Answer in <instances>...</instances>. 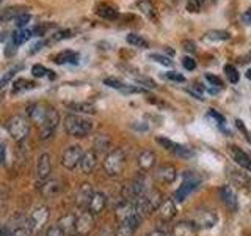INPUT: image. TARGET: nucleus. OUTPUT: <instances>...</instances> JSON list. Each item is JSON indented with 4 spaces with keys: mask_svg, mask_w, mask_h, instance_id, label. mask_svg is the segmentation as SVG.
Masks as SVG:
<instances>
[{
    "mask_svg": "<svg viewBox=\"0 0 251 236\" xmlns=\"http://www.w3.org/2000/svg\"><path fill=\"white\" fill-rule=\"evenodd\" d=\"M160 203H162V194L152 189V191L145 192V195H141L135 202V208L141 217H146V216H151L154 211L159 209Z\"/></svg>",
    "mask_w": 251,
    "mask_h": 236,
    "instance_id": "nucleus-1",
    "label": "nucleus"
},
{
    "mask_svg": "<svg viewBox=\"0 0 251 236\" xmlns=\"http://www.w3.org/2000/svg\"><path fill=\"white\" fill-rule=\"evenodd\" d=\"M65 129L73 137H86L93 131V123L83 117L71 114L65 118Z\"/></svg>",
    "mask_w": 251,
    "mask_h": 236,
    "instance_id": "nucleus-2",
    "label": "nucleus"
},
{
    "mask_svg": "<svg viewBox=\"0 0 251 236\" xmlns=\"http://www.w3.org/2000/svg\"><path fill=\"white\" fill-rule=\"evenodd\" d=\"M126 167V153L123 148H115L110 153H107L104 161V170L108 177L121 175Z\"/></svg>",
    "mask_w": 251,
    "mask_h": 236,
    "instance_id": "nucleus-3",
    "label": "nucleus"
},
{
    "mask_svg": "<svg viewBox=\"0 0 251 236\" xmlns=\"http://www.w3.org/2000/svg\"><path fill=\"white\" fill-rule=\"evenodd\" d=\"M6 131L16 140H24L28 134V121L21 115H14L6 121Z\"/></svg>",
    "mask_w": 251,
    "mask_h": 236,
    "instance_id": "nucleus-4",
    "label": "nucleus"
},
{
    "mask_svg": "<svg viewBox=\"0 0 251 236\" xmlns=\"http://www.w3.org/2000/svg\"><path fill=\"white\" fill-rule=\"evenodd\" d=\"M60 121V117L57 114V110L49 107V110H47V115H46V120L44 123L39 126V139L41 140H47L52 137V134L55 131V128H57V124Z\"/></svg>",
    "mask_w": 251,
    "mask_h": 236,
    "instance_id": "nucleus-5",
    "label": "nucleus"
},
{
    "mask_svg": "<svg viewBox=\"0 0 251 236\" xmlns=\"http://www.w3.org/2000/svg\"><path fill=\"white\" fill-rule=\"evenodd\" d=\"M83 156V149L80 145H73L65 149V153L61 156V164L63 167L68 170H74L78 164H80V159Z\"/></svg>",
    "mask_w": 251,
    "mask_h": 236,
    "instance_id": "nucleus-6",
    "label": "nucleus"
},
{
    "mask_svg": "<svg viewBox=\"0 0 251 236\" xmlns=\"http://www.w3.org/2000/svg\"><path fill=\"white\" fill-rule=\"evenodd\" d=\"M47 220H49V208L46 206H39L36 208L33 212L30 214L27 224H28V230L35 232V230H41V228L47 224Z\"/></svg>",
    "mask_w": 251,
    "mask_h": 236,
    "instance_id": "nucleus-7",
    "label": "nucleus"
},
{
    "mask_svg": "<svg viewBox=\"0 0 251 236\" xmlns=\"http://www.w3.org/2000/svg\"><path fill=\"white\" fill-rule=\"evenodd\" d=\"M94 228V214L90 211H82L80 214L75 217V233L78 236L90 235Z\"/></svg>",
    "mask_w": 251,
    "mask_h": 236,
    "instance_id": "nucleus-8",
    "label": "nucleus"
},
{
    "mask_svg": "<svg viewBox=\"0 0 251 236\" xmlns=\"http://www.w3.org/2000/svg\"><path fill=\"white\" fill-rule=\"evenodd\" d=\"M155 140H157V144L162 145L165 149H167V151L175 153L179 157H184V159H187V157L193 156V151L190 148H187L184 145H179V144H176V142H173V140H170L167 137H157Z\"/></svg>",
    "mask_w": 251,
    "mask_h": 236,
    "instance_id": "nucleus-9",
    "label": "nucleus"
},
{
    "mask_svg": "<svg viewBox=\"0 0 251 236\" xmlns=\"http://www.w3.org/2000/svg\"><path fill=\"white\" fill-rule=\"evenodd\" d=\"M196 228H212L217 224V214L212 209H198L193 216Z\"/></svg>",
    "mask_w": 251,
    "mask_h": 236,
    "instance_id": "nucleus-10",
    "label": "nucleus"
},
{
    "mask_svg": "<svg viewBox=\"0 0 251 236\" xmlns=\"http://www.w3.org/2000/svg\"><path fill=\"white\" fill-rule=\"evenodd\" d=\"M137 214V208H135V203L132 202H121L120 205L116 206V211H115V216H116V220L118 224H126L130 217H133Z\"/></svg>",
    "mask_w": 251,
    "mask_h": 236,
    "instance_id": "nucleus-11",
    "label": "nucleus"
},
{
    "mask_svg": "<svg viewBox=\"0 0 251 236\" xmlns=\"http://www.w3.org/2000/svg\"><path fill=\"white\" fill-rule=\"evenodd\" d=\"M176 202L171 200V199H165L162 200L159 209H157V212H159V217L162 222H170V220L176 216Z\"/></svg>",
    "mask_w": 251,
    "mask_h": 236,
    "instance_id": "nucleus-12",
    "label": "nucleus"
},
{
    "mask_svg": "<svg viewBox=\"0 0 251 236\" xmlns=\"http://www.w3.org/2000/svg\"><path fill=\"white\" fill-rule=\"evenodd\" d=\"M50 172H52V164H50V156L44 153L38 157V164H36V177L46 181L47 178L50 177Z\"/></svg>",
    "mask_w": 251,
    "mask_h": 236,
    "instance_id": "nucleus-13",
    "label": "nucleus"
},
{
    "mask_svg": "<svg viewBox=\"0 0 251 236\" xmlns=\"http://www.w3.org/2000/svg\"><path fill=\"white\" fill-rule=\"evenodd\" d=\"M47 110H49V107H47L46 104H41V102H36V104H31L27 112H28V117L30 120L36 123L38 126H41L46 120V115H47Z\"/></svg>",
    "mask_w": 251,
    "mask_h": 236,
    "instance_id": "nucleus-14",
    "label": "nucleus"
},
{
    "mask_svg": "<svg viewBox=\"0 0 251 236\" xmlns=\"http://www.w3.org/2000/svg\"><path fill=\"white\" fill-rule=\"evenodd\" d=\"M93 195H94V191H93V186L90 183H83L80 187H78V191H77V205L80 208H88L90 206V202L93 199Z\"/></svg>",
    "mask_w": 251,
    "mask_h": 236,
    "instance_id": "nucleus-15",
    "label": "nucleus"
},
{
    "mask_svg": "<svg viewBox=\"0 0 251 236\" xmlns=\"http://www.w3.org/2000/svg\"><path fill=\"white\" fill-rule=\"evenodd\" d=\"M157 179L160 181V183L163 184H170L173 183V181L176 179L177 177V170L175 165H171V164H163L159 167V170H157Z\"/></svg>",
    "mask_w": 251,
    "mask_h": 236,
    "instance_id": "nucleus-16",
    "label": "nucleus"
},
{
    "mask_svg": "<svg viewBox=\"0 0 251 236\" xmlns=\"http://www.w3.org/2000/svg\"><path fill=\"white\" fill-rule=\"evenodd\" d=\"M196 225L193 222H188V220H182V222H177L173 225L171 228V236H196Z\"/></svg>",
    "mask_w": 251,
    "mask_h": 236,
    "instance_id": "nucleus-17",
    "label": "nucleus"
},
{
    "mask_svg": "<svg viewBox=\"0 0 251 236\" xmlns=\"http://www.w3.org/2000/svg\"><path fill=\"white\" fill-rule=\"evenodd\" d=\"M229 153L232 156V159L235 164H239L240 167H243L245 170L251 172V156L247 154L245 151H242L239 147H231L229 148Z\"/></svg>",
    "mask_w": 251,
    "mask_h": 236,
    "instance_id": "nucleus-18",
    "label": "nucleus"
},
{
    "mask_svg": "<svg viewBox=\"0 0 251 236\" xmlns=\"http://www.w3.org/2000/svg\"><path fill=\"white\" fill-rule=\"evenodd\" d=\"M227 177H229L231 183L235 186V187H240V189H248L251 186V178L247 175V173H243L240 170H229L227 173Z\"/></svg>",
    "mask_w": 251,
    "mask_h": 236,
    "instance_id": "nucleus-19",
    "label": "nucleus"
},
{
    "mask_svg": "<svg viewBox=\"0 0 251 236\" xmlns=\"http://www.w3.org/2000/svg\"><path fill=\"white\" fill-rule=\"evenodd\" d=\"M107 206V197L105 194L102 192H94L93 199L90 202V206H88V211L91 212V214H100L102 211H104V208Z\"/></svg>",
    "mask_w": 251,
    "mask_h": 236,
    "instance_id": "nucleus-20",
    "label": "nucleus"
},
{
    "mask_svg": "<svg viewBox=\"0 0 251 236\" xmlns=\"http://www.w3.org/2000/svg\"><path fill=\"white\" fill-rule=\"evenodd\" d=\"M96 164H98V154L91 149V151L83 153L80 164H78V165H80V170L85 173V175H88V173H91L94 170Z\"/></svg>",
    "mask_w": 251,
    "mask_h": 236,
    "instance_id": "nucleus-21",
    "label": "nucleus"
},
{
    "mask_svg": "<svg viewBox=\"0 0 251 236\" xmlns=\"http://www.w3.org/2000/svg\"><path fill=\"white\" fill-rule=\"evenodd\" d=\"M220 197H222V200L225 202L227 209L231 211L237 209V197H235V192L231 186H223L222 191H220Z\"/></svg>",
    "mask_w": 251,
    "mask_h": 236,
    "instance_id": "nucleus-22",
    "label": "nucleus"
},
{
    "mask_svg": "<svg viewBox=\"0 0 251 236\" xmlns=\"http://www.w3.org/2000/svg\"><path fill=\"white\" fill-rule=\"evenodd\" d=\"M75 217L74 214H66L60 217L58 220V227L61 228L63 232H65L66 236H73V235H77L75 233Z\"/></svg>",
    "mask_w": 251,
    "mask_h": 236,
    "instance_id": "nucleus-23",
    "label": "nucleus"
},
{
    "mask_svg": "<svg viewBox=\"0 0 251 236\" xmlns=\"http://www.w3.org/2000/svg\"><path fill=\"white\" fill-rule=\"evenodd\" d=\"M78 60H80V55L74 51H63L53 57V63H57V65H65V63H73V65H77Z\"/></svg>",
    "mask_w": 251,
    "mask_h": 236,
    "instance_id": "nucleus-24",
    "label": "nucleus"
},
{
    "mask_svg": "<svg viewBox=\"0 0 251 236\" xmlns=\"http://www.w3.org/2000/svg\"><path fill=\"white\" fill-rule=\"evenodd\" d=\"M138 165L143 172H149L155 165V154L152 151H149V149L141 151L138 156Z\"/></svg>",
    "mask_w": 251,
    "mask_h": 236,
    "instance_id": "nucleus-25",
    "label": "nucleus"
},
{
    "mask_svg": "<svg viewBox=\"0 0 251 236\" xmlns=\"http://www.w3.org/2000/svg\"><path fill=\"white\" fill-rule=\"evenodd\" d=\"M96 13L104 19H115L118 18V10L115 6L108 5V3H99L96 6Z\"/></svg>",
    "mask_w": 251,
    "mask_h": 236,
    "instance_id": "nucleus-26",
    "label": "nucleus"
},
{
    "mask_svg": "<svg viewBox=\"0 0 251 236\" xmlns=\"http://www.w3.org/2000/svg\"><path fill=\"white\" fill-rule=\"evenodd\" d=\"M61 191V184L58 179H49L46 181V184L41 187V192L44 197H53Z\"/></svg>",
    "mask_w": 251,
    "mask_h": 236,
    "instance_id": "nucleus-27",
    "label": "nucleus"
},
{
    "mask_svg": "<svg viewBox=\"0 0 251 236\" xmlns=\"http://www.w3.org/2000/svg\"><path fill=\"white\" fill-rule=\"evenodd\" d=\"M66 106L74 110V112H78V114H94L96 112V107L90 102H66Z\"/></svg>",
    "mask_w": 251,
    "mask_h": 236,
    "instance_id": "nucleus-28",
    "label": "nucleus"
},
{
    "mask_svg": "<svg viewBox=\"0 0 251 236\" xmlns=\"http://www.w3.org/2000/svg\"><path fill=\"white\" fill-rule=\"evenodd\" d=\"M110 145H112V140H110V137L104 136V134H100V136H98L96 140H94V153H96V154L98 153H107Z\"/></svg>",
    "mask_w": 251,
    "mask_h": 236,
    "instance_id": "nucleus-29",
    "label": "nucleus"
},
{
    "mask_svg": "<svg viewBox=\"0 0 251 236\" xmlns=\"http://www.w3.org/2000/svg\"><path fill=\"white\" fill-rule=\"evenodd\" d=\"M231 35L227 33L226 30H209L206 35H204V41H226L229 39Z\"/></svg>",
    "mask_w": 251,
    "mask_h": 236,
    "instance_id": "nucleus-30",
    "label": "nucleus"
},
{
    "mask_svg": "<svg viewBox=\"0 0 251 236\" xmlns=\"http://www.w3.org/2000/svg\"><path fill=\"white\" fill-rule=\"evenodd\" d=\"M195 189H196V186H193L190 183H184V181H182V184H180V187L177 189L176 194H175L176 202H184L187 197L195 191Z\"/></svg>",
    "mask_w": 251,
    "mask_h": 236,
    "instance_id": "nucleus-31",
    "label": "nucleus"
},
{
    "mask_svg": "<svg viewBox=\"0 0 251 236\" xmlns=\"http://www.w3.org/2000/svg\"><path fill=\"white\" fill-rule=\"evenodd\" d=\"M24 10L18 6H8L5 10H0V22H8V21H14V18Z\"/></svg>",
    "mask_w": 251,
    "mask_h": 236,
    "instance_id": "nucleus-32",
    "label": "nucleus"
},
{
    "mask_svg": "<svg viewBox=\"0 0 251 236\" xmlns=\"http://www.w3.org/2000/svg\"><path fill=\"white\" fill-rule=\"evenodd\" d=\"M126 41L133 47H138V49H146V47L149 46V43L146 41V39L141 35H137V33H129L127 36H126Z\"/></svg>",
    "mask_w": 251,
    "mask_h": 236,
    "instance_id": "nucleus-33",
    "label": "nucleus"
},
{
    "mask_svg": "<svg viewBox=\"0 0 251 236\" xmlns=\"http://www.w3.org/2000/svg\"><path fill=\"white\" fill-rule=\"evenodd\" d=\"M31 36H33V29H28V30H18V31H14V33L11 35V39H13L14 43L22 44V43H25L27 39H30Z\"/></svg>",
    "mask_w": 251,
    "mask_h": 236,
    "instance_id": "nucleus-34",
    "label": "nucleus"
},
{
    "mask_svg": "<svg viewBox=\"0 0 251 236\" xmlns=\"http://www.w3.org/2000/svg\"><path fill=\"white\" fill-rule=\"evenodd\" d=\"M182 181H184V183H190V184H193V186L198 187L200 183H201V177H200L196 172L187 170V172L182 173Z\"/></svg>",
    "mask_w": 251,
    "mask_h": 236,
    "instance_id": "nucleus-35",
    "label": "nucleus"
},
{
    "mask_svg": "<svg viewBox=\"0 0 251 236\" xmlns=\"http://www.w3.org/2000/svg\"><path fill=\"white\" fill-rule=\"evenodd\" d=\"M31 74H33V77H46V76H49L50 79H55V74L52 73V71H49L43 65H33V66H31Z\"/></svg>",
    "mask_w": 251,
    "mask_h": 236,
    "instance_id": "nucleus-36",
    "label": "nucleus"
},
{
    "mask_svg": "<svg viewBox=\"0 0 251 236\" xmlns=\"http://www.w3.org/2000/svg\"><path fill=\"white\" fill-rule=\"evenodd\" d=\"M28 88H35V82L25 81V79H18L13 85V93H19L22 90H28Z\"/></svg>",
    "mask_w": 251,
    "mask_h": 236,
    "instance_id": "nucleus-37",
    "label": "nucleus"
},
{
    "mask_svg": "<svg viewBox=\"0 0 251 236\" xmlns=\"http://www.w3.org/2000/svg\"><path fill=\"white\" fill-rule=\"evenodd\" d=\"M30 21H31V16H30V13H27V11H22V13H19V14L14 18V24H16V27H19V29L25 27Z\"/></svg>",
    "mask_w": 251,
    "mask_h": 236,
    "instance_id": "nucleus-38",
    "label": "nucleus"
},
{
    "mask_svg": "<svg viewBox=\"0 0 251 236\" xmlns=\"http://www.w3.org/2000/svg\"><path fill=\"white\" fill-rule=\"evenodd\" d=\"M225 73L227 76V79H229L231 84H237L239 82V71L237 68H234L232 65H226L225 66Z\"/></svg>",
    "mask_w": 251,
    "mask_h": 236,
    "instance_id": "nucleus-39",
    "label": "nucleus"
},
{
    "mask_svg": "<svg viewBox=\"0 0 251 236\" xmlns=\"http://www.w3.org/2000/svg\"><path fill=\"white\" fill-rule=\"evenodd\" d=\"M137 6L141 10V13H145L148 16L154 14V5L149 0H140V2H137Z\"/></svg>",
    "mask_w": 251,
    "mask_h": 236,
    "instance_id": "nucleus-40",
    "label": "nucleus"
},
{
    "mask_svg": "<svg viewBox=\"0 0 251 236\" xmlns=\"http://www.w3.org/2000/svg\"><path fill=\"white\" fill-rule=\"evenodd\" d=\"M149 59H151L152 61H157V63H160V65L163 66H171L173 65V61L168 59V57H165V55H159V54H151L149 55Z\"/></svg>",
    "mask_w": 251,
    "mask_h": 236,
    "instance_id": "nucleus-41",
    "label": "nucleus"
},
{
    "mask_svg": "<svg viewBox=\"0 0 251 236\" xmlns=\"http://www.w3.org/2000/svg\"><path fill=\"white\" fill-rule=\"evenodd\" d=\"M133 228L127 224H120V227H118V230L115 232L116 236H132L133 235Z\"/></svg>",
    "mask_w": 251,
    "mask_h": 236,
    "instance_id": "nucleus-42",
    "label": "nucleus"
},
{
    "mask_svg": "<svg viewBox=\"0 0 251 236\" xmlns=\"http://www.w3.org/2000/svg\"><path fill=\"white\" fill-rule=\"evenodd\" d=\"M18 43H14L13 39L10 38V41L6 43V46H5V49H3V54L6 55V57H13V55L18 52Z\"/></svg>",
    "mask_w": 251,
    "mask_h": 236,
    "instance_id": "nucleus-43",
    "label": "nucleus"
},
{
    "mask_svg": "<svg viewBox=\"0 0 251 236\" xmlns=\"http://www.w3.org/2000/svg\"><path fill=\"white\" fill-rule=\"evenodd\" d=\"M104 84L107 85V87H110V88H116V90H123V87H124V84L121 82V81H118V79H115V77H107V79H104Z\"/></svg>",
    "mask_w": 251,
    "mask_h": 236,
    "instance_id": "nucleus-44",
    "label": "nucleus"
},
{
    "mask_svg": "<svg viewBox=\"0 0 251 236\" xmlns=\"http://www.w3.org/2000/svg\"><path fill=\"white\" fill-rule=\"evenodd\" d=\"M206 81L212 87H217V88H223V81L220 77L214 76V74H206Z\"/></svg>",
    "mask_w": 251,
    "mask_h": 236,
    "instance_id": "nucleus-45",
    "label": "nucleus"
},
{
    "mask_svg": "<svg viewBox=\"0 0 251 236\" xmlns=\"http://www.w3.org/2000/svg\"><path fill=\"white\" fill-rule=\"evenodd\" d=\"M165 77H167L168 81H173V82H185V77L182 74L176 73V71H170V73H165Z\"/></svg>",
    "mask_w": 251,
    "mask_h": 236,
    "instance_id": "nucleus-46",
    "label": "nucleus"
},
{
    "mask_svg": "<svg viewBox=\"0 0 251 236\" xmlns=\"http://www.w3.org/2000/svg\"><path fill=\"white\" fill-rule=\"evenodd\" d=\"M73 33H74L73 30H60L53 35V41H61V39H65V38H71Z\"/></svg>",
    "mask_w": 251,
    "mask_h": 236,
    "instance_id": "nucleus-47",
    "label": "nucleus"
},
{
    "mask_svg": "<svg viewBox=\"0 0 251 236\" xmlns=\"http://www.w3.org/2000/svg\"><path fill=\"white\" fill-rule=\"evenodd\" d=\"M46 236H66V235H65V232H63L58 225H52V227L47 228Z\"/></svg>",
    "mask_w": 251,
    "mask_h": 236,
    "instance_id": "nucleus-48",
    "label": "nucleus"
},
{
    "mask_svg": "<svg viewBox=\"0 0 251 236\" xmlns=\"http://www.w3.org/2000/svg\"><path fill=\"white\" fill-rule=\"evenodd\" d=\"M206 2V0H188V3H187V10L188 11H198L200 10V6Z\"/></svg>",
    "mask_w": 251,
    "mask_h": 236,
    "instance_id": "nucleus-49",
    "label": "nucleus"
},
{
    "mask_svg": "<svg viewBox=\"0 0 251 236\" xmlns=\"http://www.w3.org/2000/svg\"><path fill=\"white\" fill-rule=\"evenodd\" d=\"M182 66L188 71H192L196 68V60H193L192 57H184L182 59Z\"/></svg>",
    "mask_w": 251,
    "mask_h": 236,
    "instance_id": "nucleus-50",
    "label": "nucleus"
},
{
    "mask_svg": "<svg viewBox=\"0 0 251 236\" xmlns=\"http://www.w3.org/2000/svg\"><path fill=\"white\" fill-rule=\"evenodd\" d=\"M13 236H31V230H28L27 227H21V228H16L14 232H11Z\"/></svg>",
    "mask_w": 251,
    "mask_h": 236,
    "instance_id": "nucleus-51",
    "label": "nucleus"
},
{
    "mask_svg": "<svg viewBox=\"0 0 251 236\" xmlns=\"http://www.w3.org/2000/svg\"><path fill=\"white\" fill-rule=\"evenodd\" d=\"M13 76H14V69L13 71H10V73H6V76L5 77H2L0 79V88H2V87H5V84H8L13 79Z\"/></svg>",
    "mask_w": 251,
    "mask_h": 236,
    "instance_id": "nucleus-52",
    "label": "nucleus"
},
{
    "mask_svg": "<svg viewBox=\"0 0 251 236\" xmlns=\"http://www.w3.org/2000/svg\"><path fill=\"white\" fill-rule=\"evenodd\" d=\"M209 115H210V117H214V118H215V120H217L218 123H222V124L225 123V117H223V115H220V114L217 112V110L210 109V110H209Z\"/></svg>",
    "mask_w": 251,
    "mask_h": 236,
    "instance_id": "nucleus-53",
    "label": "nucleus"
},
{
    "mask_svg": "<svg viewBox=\"0 0 251 236\" xmlns=\"http://www.w3.org/2000/svg\"><path fill=\"white\" fill-rule=\"evenodd\" d=\"M138 82H140V84H145L146 87H149V88H155V84L151 81V79H145V77H141V79H138Z\"/></svg>",
    "mask_w": 251,
    "mask_h": 236,
    "instance_id": "nucleus-54",
    "label": "nucleus"
},
{
    "mask_svg": "<svg viewBox=\"0 0 251 236\" xmlns=\"http://www.w3.org/2000/svg\"><path fill=\"white\" fill-rule=\"evenodd\" d=\"M182 46H184V49H185L187 52H195V51H196V47H195V44H193L192 41H184Z\"/></svg>",
    "mask_w": 251,
    "mask_h": 236,
    "instance_id": "nucleus-55",
    "label": "nucleus"
},
{
    "mask_svg": "<svg viewBox=\"0 0 251 236\" xmlns=\"http://www.w3.org/2000/svg\"><path fill=\"white\" fill-rule=\"evenodd\" d=\"M242 21L245 22V24H248V26H251V8L250 10L242 16Z\"/></svg>",
    "mask_w": 251,
    "mask_h": 236,
    "instance_id": "nucleus-56",
    "label": "nucleus"
},
{
    "mask_svg": "<svg viewBox=\"0 0 251 236\" xmlns=\"http://www.w3.org/2000/svg\"><path fill=\"white\" fill-rule=\"evenodd\" d=\"M99 236H116V233L113 230H110V228H104V230L99 233Z\"/></svg>",
    "mask_w": 251,
    "mask_h": 236,
    "instance_id": "nucleus-57",
    "label": "nucleus"
},
{
    "mask_svg": "<svg viewBox=\"0 0 251 236\" xmlns=\"http://www.w3.org/2000/svg\"><path fill=\"white\" fill-rule=\"evenodd\" d=\"M44 46H46V41H39V43H36V44L33 46V49H31V54H35V52H38L39 49H43Z\"/></svg>",
    "mask_w": 251,
    "mask_h": 236,
    "instance_id": "nucleus-58",
    "label": "nucleus"
},
{
    "mask_svg": "<svg viewBox=\"0 0 251 236\" xmlns=\"http://www.w3.org/2000/svg\"><path fill=\"white\" fill-rule=\"evenodd\" d=\"M5 156H6V148L5 145H0V164H3Z\"/></svg>",
    "mask_w": 251,
    "mask_h": 236,
    "instance_id": "nucleus-59",
    "label": "nucleus"
},
{
    "mask_svg": "<svg viewBox=\"0 0 251 236\" xmlns=\"http://www.w3.org/2000/svg\"><path fill=\"white\" fill-rule=\"evenodd\" d=\"M148 236H167V233L162 232V230H154V232L149 233Z\"/></svg>",
    "mask_w": 251,
    "mask_h": 236,
    "instance_id": "nucleus-60",
    "label": "nucleus"
},
{
    "mask_svg": "<svg viewBox=\"0 0 251 236\" xmlns=\"http://www.w3.org/2000/svg\"><path fill=\"white\" fill-rule=\"evenodd\" d=\"M250 59H251V52H250V54H248V55H247V57H245V59H243L242 61H243V63H245V61H250Z\"/></svg>",
    "mask_w": 251,
    "mask_h": 236,
    "instance_id": "nucleus-61",
    "label": "nucleus"
},
{
    "mask_svg": "<svg viewBox=\"0 0 251 236\" xmlns=\"http://www.w3.org/2000/svg\"><path fill=\"white\" fill-rule=\"evenodd\" d=\"M247 77L251 81V69H248V71H247Z\"/></svg>",
    "mask_w": 251,
    "mask_h": 236,
    "instance_id": "nucleus-62",
    "label": "nucleus"
},
{
    "mask_svg": "<svg viewBox=\"0 0 251 236\" xmlns=\"http://www.w3.org/2000/svg\"><path fill=\"white\" fill-rule=\"evenodd\" d=\"M2 2H3V0H0V3H2Z\"/></svg>",
    "mask_w": 251,
    "mask_h": 236,
    "instance_id": "nucleus-63",
    "label": "nucleus"
},
{
    "mask_svg": "<svg viewBox=\"0 0 251 236\" xmlns=\"http://www.w3.org/2000/svg\"><path fill=\"white\" fill-rule=\"evenodd\" d=\"M73 236H78V235H73Z\"/></svg>",
    "mask_w": 251,
    "mask_h": 236,
    "instance_id": "nucleus-64",
    "label": "nucleus"
}]
</instances>
